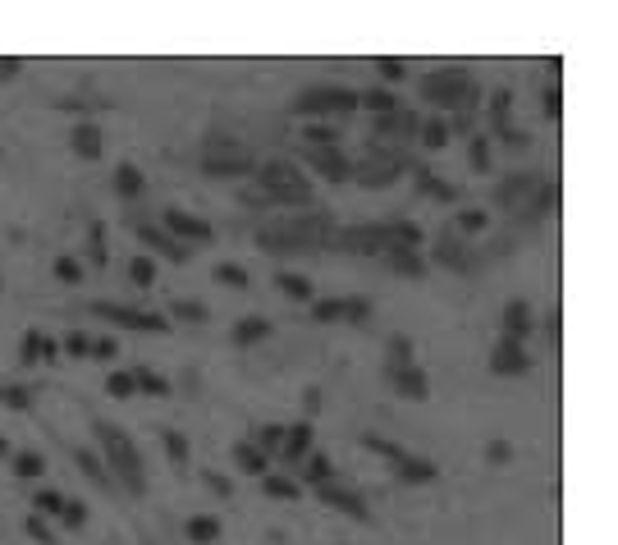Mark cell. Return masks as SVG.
<instances>
[{
    "instance_id": "1",
    "label": "cell",
    "mask_w": 618,
    "mask_h": 545,
    "mask_svg": "<svg viewBox=\"0 0 618 545\" xmlns=\"http://www.w3.org/2000/svg\"><path fill=\"white\" fill-rule=\"evenodd\" d=\"M257 243L275 257H298V252H321L335 243V220L316 211H289L280 220H266L257 229Z\"/></svg>"
},
{
    "instance_id": "2",
    "label": "cell",
    "mask_w": 618,
    "mask_h": 545,
    "mask_svg": "<svg viewBox=\"0 0 618 545\" xmlns=\"http://www.w3.org/2000/svg\"><path fill=\"white\" fill-rule=\"evenodd\" d=\"M97 445H101V463H106V472L115 481H120L129 495H142L147 491V472H142V454L138 445H133L129 436H124L115 422H97Z\"/></svg>"
},
{
    "instance_id": "3",
    "label": "cell",
    "mask_w": 618,
    "mask_h": 545,
    "mask_svg": "<svg viewBox=\"0 0 618 545\" xmlns=\"http://www.w3.org/2000/svg\"><path fill=\"white\" fill-rule=\"evenodd\" d=\"M257 193L266 197L271 207L298 211V207H312L316 188L293 161H266V165H257Z\"/></svg>"
},
{
    "instance_id": "4",
    "label": "cell",
    "mask_w": 618,
    "mask_h": 545,
    "mask_svg": "<svg viewBox=\"0 0 618 545\" xmlns=\"http://www.w3.org/2000/svg\"><path fill=\"white\" fill-rule=\"evenodd\" d=\"M257 152H252L243 138H229V133H211L202 142V170L211 179H248L257 175Z\"/></svg>"
},
{
    "instance_id": "5",
    "label": "cell",
    "mask_w": 618,
    "mask_h": 545,
    "mask_svg": "<svg viewBox=\"0 0 618 545\" xmlns=\"http://www.w3.org/2000/svg\"><path fill=\"white\" fill-rule=\"evenodd\" d=\"M477 97L481 92L463 65H445V69H435V74L422 78V101H431V106H440V110L477 106Z\"/></svg>"
},
{
    "instance_id": "6",
    "label": "cell",
    "mask_w": 618,
    "mask_h": 545,
    "mask_svg": "<svg viewBox=\"0 0 618 545\" xmlns=\"http://www.w3.org/2000/svg\"><path fill=\"white\" fill-rule=\"evenodd\" d=\"M358 110V92L353 88H339V83H316V88H303L298 101H293V115H353Z\"/></svg>"
},
{
    "instance_id": "7",
    "label": "cell",
    "mask_w": 618,
    "mask_h": 545,
    "mask_svg": "<svg viewBox=\"0 0 618 545\" xmlns=\"http://www.w3.org/2000/svg\"><path fill=\"white\" fill-rule=\"evenodd\" d=\"M156 225H161L170 239L184 243V248H202V243L216 239V225H211V220H202V216H193V211H184V207H165Z\"/></svg>"
},
{
    "instance_id": "8",
    "label": "cell",
    "mask_w": 618,
    "mask_h": 545,
    "mask_svg": "<svg viewBox=\"0 0 618 545\" xmlns=\"http://www.w3.org/2000/svg\"><path fill=\"white\" fill-rule=\"evenodd\" d=\"M335 248L385 257V252L399 248V243H394V225H358V229H335Z\"/></svg>"
},
{
    "instance_id": "9",
    "label": "cell",
    "mask_w": 618,
    "mask_h": 545,
    "mask_svg": "<svg viewBox=\"0 0 618 545\" xmlns=\"http://www.w3.org/2000/svg\"><path fill=\"white\" fill-rule=\"evenodd\" d=\"M399 170H403V152H367L353 165V179L367 188H385L399 179Z\"/></svg>"
},
{
    "instance_id": "10",
    "label": "cell",
    "mask_w": 618,
    "mask_h": 545,
    "mask_svg": "<svg viewBox=\"0 0 618 545\" xmlns=\"http://www.w3.org/2000/svg\"><path fill=\"white\" fill-rule=\"evenodd\" d=\"M92 312H97L101 321L124 326V330H152V335H165V330H170V321H161L156 312H138V307H124V303H92Z\"/></svg>"
},
{
    "instance_id": "11",
    "label": "cell",
    "mask_w": 618,
    "mask_h": 545,
    "mask_svg": "<svg viewBox=\"0 0 618 545\" xmlns=\"http://www.w3.org/2000/svg\"><path fill=\"white\" fill-rule=\"evenodd\" d=\"M133 225H138V239L147 243L156 257H165V262H179V266L193 262V248H184L179 239H170L161 225H152V220H133ZM152 252H147V257H152Z\"/></svg>"
},
{
    "instance_id": "12",
    "label": "cell",
    "mask_w": 618,
    "mask_h": 545,
    "mask_svg": "<svg viewBox=\"0 0 618 545\" xmlns=\"http://www.w3.org/2000/svg\"><path fill=\"white\" fill-rule=\"evenodd\" d=\"M312 440H316V426L312 422H293V426H284V440H280V463L284 468H298L307 454H312Z\"/></svg>"
},
{
    "instance_id": "13",
    "label": "cell",
    "mask_w": 618,
    "mask_h": 545,
    "mask_svg": "<svg viewBox=\"0 0 618 545\" xmlns=\"http://www.w3.org/2000/svg\"><path fill=\"white\" fill-rule=\"evenodd\" d=\"M307 161H312V170H316V175H326L330 184L353 179V161H348L339 147H307Z\"/></svg>"
},
{
    "instance_id": "14",
    "label": "cell",
    "mask_w": 618,
    "mask_h": 545,
    "mask_svg": "<svg viewBox=\"0 0 618 545\" xmlns=\"http://www.w3.org/2000/svg\"><path fill=\"white\" fill-rule=\"evenodd\" d=\"M490 371H495V376H527V371H532V358H527V349H522V344L499 339L495 353H490Z\"/></svg>"
},
{
    "instance_id": "15",
    "label": "cell",
    "mask_w": 618,
    "mask_h": 545,
    "mask_svg": "<svg viewBox=\"0 0 618 545\" xmlns=\"http://www.w3.org/2000/svg\"><path fill=\"white\" fill-rule=\"evenodd\" d=\"M417 124H422V115H417V110H390V115H380V120H376V138L412 142V138H417Z\"/></svg>"
},
{
    "instance_id": "16",
    "label": "cell",
    "mask_w": 618,
    "mask_h": 545,
    "mask_svg": "<svg viewBox=\"0 0 618 545\" xmlns=\"http://www.w3.org/2000/svg\"><path fill=\"white\" fill-rule=\"evenodd\" d=\"M394 472H399V481H408V486H431L435 477H440V468L435 463H426V458H412L408 449H394Z\"/></svg>"
},
{
    "instance_id": "17",
    "label": "cell",
    "mask_w": 618,
    "mask_h": 545,
    "mask_svg": "<svg viewBox=\"0 0 618 545\" xmlns=\"http://www.w3.org/2000/svg\"><path fill=\"white\" fill-rule=\"evenodd\" d=\"M69 152H74L78 161H101V156H106V138H101L97 124H78V129L69 133Z\"/></svg>"
},
{
    "instance_id": "18",
    "label": "cell",
    "mask_w": 618,
    "mask_h": 545,
    "mask_svg": "<svg viewBox=\"0 0 618 545\" xmlns=\"http://www.w3.org/2000/svg\"><path fill=\"white\" fill-rule=\"evenodd\" d=\"M435 262L449 266V271H467V266H472V252H467V243L458 239L454 229H445V234L435 239Z\"/></svg>"
},
{
    "instance_id": "19",
    "label": "cell",
    "mask_w": 618,
    "mask_h": 545,
    "mask_svg": "<svg viewBox=\"0 0 618 545\" xmlns=\"http://www.w3.org/2000/svg\"><path fill=\"white\" fill-rule=\"evenodd\" d=\"M316 500H321V504H335V509L348 513V518H367V504H362V495H353L348 486H335V481L316 486Z\"/></svg>"
},
{
    "instance_id": "20",
    "label": "cell",
    "mask_w": 618,
    "mask_h": 545,
    "mask_svg": "<svg viewBox=\"0 0 618 545\" xmlns=\"http://www.w3.org/2000/svg\"><path fill=\"white\" fill-rule=\"evenodd\" d=\"M390 385L403 394V399H426L431 394V381H426V371L412 362V367H390Z\"/></svg>"
},
{
    "instance_id": "21",
    "label": "cell",
    "mask_w": 618,
    "mask_h": 545,
    "mask_svg": "<svg viewBox=\"0 0 618 545\" xmlns=\"http://www.w3.org/2000/svg\"><path fill=\"white\" fill-rule=\"evenodd\" d=\"M110 184H115V193H120L124 202H142V193H147V179H142V170H138L133 161H120V165H115Z\"/></svg>"
},
{
    "instance_id": "22",
    "label": "cell",
    "mask_w": 618,
    "mask_h": 545,
    "mask_svg": "<svg viewBox=\"0 0 618 545\" xmlns=\"http://www.w3.org/2000/svg\"><path fill=\"white\" fill-rule=\"evenodd\" d=\"M527 335H532V307L522 303V298H513V303L504 307V339L522 344Z\"/></svg>"
},
{
    "instance_id": "23",
    "label": "cell",
    "mask_w": 618,
    "mask_h": 545,
    "mask_svg": "<svg viewBox=\"0 0 618 545\" xmlns=\"http://www.w3.org/2000/svg\"><path fill=\"white\" fill-rule=\"evenodd\" d=\"M220 532H225V527H220L216 513H193V518L184 523V541H193V545H211V541H220Z\"/></svg>"
},
{
    "instance_id": "24",
    "label": "cell",
    "mask_w": 618,
    "mask_h": 545,
    "mask_svg": "<svg viewBox=\"0 0 618 545\" xmlns=\"http://www.w3.org/2000/svg\"><path fill=\"white\" fill-rule=\"evenodd\" d=\"M385 266H390L394 275H403V280H422L426 275L422 252H408V248H390L385 252Z\"/></svg>"
},
{
    "instance_id": "25",
    "label": "cell",
    "mask_w": 618,
    "mask_h": 545,
    "mask_svg": "<svg viewBox=\"0 0 618 545\" xmlns=\"http://www.w3.org/2000/svg\"><path fill=\"white\" fill-rule=\"evenodd\" d=\"M271 321L266 317H243L239 326H234V344H239V349H252V344H261V339H271Z\"/></svg>"
},
{
    "instance_id": "26",
    "label": "cell",
    "mask_w": 618,
    "mask_h": 545,
    "mask_svg": "<svg viewBox=\"0 0 618 545\" xmlns=\"http://www.w3.org/2000/svg\"><path fill=\"white\" fill-rule=\"evenodd\" d=\"M358 106L371 110V115H390V110H399V97H394L390 88H371V92H358Z\"/></svg>"
},
{
    "instance_id": "27",
    "label": "cell",
    "mask_w": 618,
    "mask_h": 545,
    "mask_svg": "<svg viewBox=\"0 0 618 545\" xmlns=\"http://www.w3.org/2000/svg\"><path fill=\"white\" fill-rule=\"evenodd\" d=\"M280 440H284V426L261 422L257 431H252V440H248V445L257 449V454H266V458H271V454H280Z\"/></svg>"
},
{
    "instance_id": "28",
    "label": "cell",
    "mask_w": 618,
    "mask_h": 545,
    "mask_svg": "<svg viewBox=\"0 0 618 545\" xmlns=\"http://www.w3.org/2000/svg\"><path fill=\"white\" fill-rule=\"evenodd\" d=\"M74 458H78V468H83V477H87V481H97V486H106V491L115 486V477H110L106 463H101V458L92 454V449H74Z\"/></svg>"
},
{
    "instance_id": "29",
    "label": "cell",
    "mask_w": 618,
    "mask_h": 545,
    "mask_svg": "<svg viewBox=\"0 0 618 545\" xmlns=\"http://www.w3.org/2000/svg\"><path fill=\"white\" fill-rule=\"evenodd\" d=\"M303 477L312 481V486H326V481H335V463H330V454H307L303 458Z\"/></svg>"
},
{
    "instance_id": "30",
    "label": "cell",
    "mask_w": 618,
    "mask_h": 545,
    "mask_svg": "<svg viewBox=\"0 0 618 545\" xmlns=\"http://www.w3.org/2000/svg\"><path fill=\"white\" fill-rule=\"evenodd\" d=\"M275 284H280V294H284V298H293V303H312V280H307V275L284 271Z\"/></svg>"
},
{
    "instance_id": "31",
    "label": "cell",
    "mask_w": 618,
    "mask_h": 545,
    "mask_svg": "<svg viewBox=\"0 0 618 545\" xmlns=\"http://www.w3.org/2000/svg\"><path fill=\"white\" fill-rule=\"evenodd\" d=\"M303 142L307 147H339V129L326 120H312V124H303Z\"/></svg>"
},
{
    "instance_id": "32",
    "label": "cell",
    "mask_w": 618,
    "mask_h": 545,
    "mask_svg": "<svg viewBox=\"0 0 618 545\" xmlns=\"http://www.w3.org/2000/svg\"><path fill=\"white\" fill-rule=\"evenodd\" d=\"M234 463H239V472H248V477H266V454H257L248 440L234 445Z\"/></svg>"
},
{
    "instance_id": "33",
    "label": "cell",
    "mask_w": 618,
    "mask_h": 545,
    "mask_svg": "<svg viewBox=\"0 0 618 545\" xmlns=\"http://www.w3.org/2000/svg\"><path fill=\"white\" fill-rule=\"evenodd\" d=\"M65 509H69L65 495H55V491H37L33 495V513H37V518H65Z\"/></svg>"
},
{
    "instance_id": "34",
    "label": "cell",
    "mask_w": 618,
    "mask_h": 545,
    "mask_svg": "<svg viewBox=\"0 0 618 545\" xmlns=\"http://www.w3.org/2000/svg\"><path fill=\"white\" fill-rule=\"evenodd\" d=\"M174 321H193V326H202V321H211V312H206V303H197V298H174Z\"/></svg>"
},
{
    "instance_id": "35",
    "label": "cell",
    "mask_w": 618,
    "mask_h": 545,
    "mask_svg": "<svg viewBox=\"0 0 618 545\" xmlns=\"http://www.w3.org/2000/svg\"><path fill=\"white\" fill-rule=\"evenodd\" d=\"M133 390H147V394H156V399H165V394H170V381L156 376L152 367H138L133 371Z\"/></svg>"
},
{
    "instance_id": "36",
    "label": "cell",
    "mask_w": 618,
    "mask_h": 545,
    "mask_svg": "<svg viewBox=\"0 0 618 545\" xmlns=\"http://www.w3.org/2000/svg\"><path fill=\"white\" fill-rule=\"evenodd\" d=\"M527 188H536V179L532 175H518V179H509V184H499L495 202H499V207H518V197L527 193Z\"/></svg>"
},
{
    "instance_id": "37",
    "label": "cell",
    "mask_w": 618,
    "mask_h": 545,
    "mask_svg": "<svg viewBox=\"0 0 618 545\" xmlns=\"http://www.w3.org/2000/svg\"><path fill=\"white\" fill-rule=\"evenodd\" d=\"M87 257H92L97 266H106V257H110V248H106V225H101V220H92V225H87Z\"/></svg>"
},
{
    "instance_id": "38",
    "label": "cell",
    "mask_w": 618,
    "mask_h": 545,
    "mask_svg": "<svg viewBox=\"0 0 618 545\" xmlns=\"http://www.w3.org/2000/svg\"><path fill=\"white\" fill-rule=\"evenodd\" d=\"M417 142H426V147H435V152H440V147L449 142V124L445 120H422V124H417Z\"/></svg>"
},
{
    "instance_id": "39",
    "label": "cell",
    "mask_w": 618,
    "mask_h": 545,
    "mask_svg": "<svg viewBox=\"0 0 618 545\" xmlns=\"http://www.w3.org/2000/svg\"><path fill=\"white\" fill-rule=\"evenodd\" d=\"M129 280H133V284H142V289H152V284H156V257L138 252V257L129 262Z\"/></svg>"
},
{
    "instance_id": "40",
    "label": "cell",
    "mask_w": 618,
    "mask_h": 545,
    "mask_svg": "<svg viewBox=\"0 0 618 545\" xmlns=\"http://www.w3.org/2000/svg\"><path fill=\"white\" fill-rule=\"evenodd\" d=\"M211 275H216V284H229V289H248V284H252V275L243 271L239 262H220Z\"/></svg>"
},
{
    "instance_id": "41",
    "label": "cell",
    "mask_w": 618,
    "mask_h": 545,
    "mask_svg": "<svg viewBox=\"0 0 618 545\" xmlns=\"http://www.w3.org/2000/svg\"><path fill=\"white\" fill-rule=\"evenodd\" d=\"M42 472H46V458L42 454H33V449H28V454H14V477L33 481V477H42Z\"/></svg>"
},
{
    "instance_id": "42",
    "label": "cell",
    "mask_w": 618,
    "mask_h": 545,
    "mask_svg": "<svg viewBox=\"0 0 618 545\" xmlns=\"http://www.w3.org/2000/svg\"><path fill=\"white\" fill-rule=\"evenodd\" d=\"M46 358V339L37 335V330H28V335H23V344H19V362L23 367H33V362H42Z\"/></svg>"
},
{
    "instance_id": "43",
    "label": "cell",
    "mask_w": 618,
    "mask_h": 545,
    "mask_svg": "<svg viewBox=\"0 0 618 545\" xmlns=\"http://www.w3.org/2000/svg\"><path fill=\"white\" fill-rule=\"evenodd\" d=\"M312 317L316 321H344V298H312Z\"/></svg>"
},
{
    "instance_id": "44",
    "label": "cell",
    "mask_w": 618,
    "mask_h": 545,
    "mask_svg": "<svg viewBox=\"0 0 618 545\" xmlns=\"http://www.w3.org/2000/svg\"><path fill=\"white\" fill-rule=\"evenodd\" d=\"M417 188H422L426 197H440V202H454V197H458V188H449V184H440V179H431L426 170H417Z\"/></svg>"
},
{
    "instance_id": "45",
    "label": "cell",
    "mask_w": 618,
    "mask_h": 545,
    "mask_svg": "<svg viewBox=\"0 0 618 545\" xmlns=\"http://www.w3.org/2000/svg\"><path fill=\"white\" fill-rule=\"evenodd\" d=\"M106 394H110V399H133V371H110V376H106Z\"/></svg>"
},
{
    "instance_id": "46",
    "label": "cell",
    "mask_w": 618,
    "mask_h": 545,
    "mask_svg": "<svg viewBox=\"0 0 618 545\" xmlns=\"http://www.w3.org/2000/svg\"><path fill=\"white\" fill-rule=\"evenodd\" d=\"M51 271H55V280H60V284H78V280H83V262H78V257H55Z\"/></svg>"
},
{
    "instance_id": "47",
    "label": "cell",
    "mask_w": 618,
    "mask_h": 545,
    "mask_svg": "<svg viewBox=\"0 0 618 545\" xmlns=\"http://www.w3.org/2000/svg\"><path fill=\"white\" fill-rule=\"evenodd\" d=\"M266 495H271V500H298V481H289V477H266Z\"/></svg>"
},
{
    "instance_id": "48",
    "label": "cell",
    "mask_w": 618,
    "mask_h": 545,
    "mask_svg": "<svg viewBox=\"0 0 618 545\" xmlns=\"http://www.w3.org/2000/svg\"><path fill=\"white\" fill-rule=\"evenodd\" d=\"M490 225L486 211H458V234H481Z\"/></svg>"
},
{
    "instance_id": "49",
    "label": "cell",
    "mask_w": 618,
    "mask_h": 545,
    "mask_svg": "<svg viewBox=\"0 0 618 545\" xmlns=\"http://www.w3.org/2000/svg\"><path fill=\"white\" fill-rule=\"evenodd\" d=\"M390 367H412V339L403 335L390 339Z\"/></svg>"
},
{
    "instance_id": "50",
    "label": "cell",
    "mask_w": 618,
    "mask_h": 545,
    "mask_svg": "<svg viewBox=\"0 0 618 545\" xmlns=\"http://www.w3.org/2000/svg\"><path fill=\"white\" fill-rule=\"evenodd\" d=\"M367 317H371V303H367V298H344V321L362 326Z\"/></svg>"
},
{
    "instance_id": "51",
    "label": "cell",
    "mask_w": 618,
    "mask_h": 545,
    "mask_svg": "<svg viewBox=\"0 0 618 545\" xmlns=\"http://www.w3.org/2000/svg\"><path fill=\"white\" fill-rule=\"evenodd\" d=\"M165 454H170L174 463H184V458H188V440L179 436V431H165Z\"/></svg>"
},
{
    "instance_id": "52",
    "label": "cell",
    "mask_w": 618,
    "mask_h": 545,
    "mask_svg": "<svg viewBox=\"0 0 618 545\" xmlns=\"http://www.w3.org/2000/svg\"><path fill=\"white\" fill-rule=\"evenodd\" d=\"M92 358H101V362L120 358V339H92Z\"/></svg>"
},
{
    "instance_id": "53",
    "label": "cell",
    "mask_w": 618,
    "mask_h": 545,
    "mask_svg": "<svg viewBox=\"0 0 618 545\" xmlns=\"http://www.w3.org/2000/svg\"><path fill=\"white\" fill-rule=\"evenodd\" d=\"M376 74L385 78V83H399L408 69H403V60H376Z\"/></svg>"
},
{
    "instance_id": "54",
    "label": "cell",
    "mask_w": 618,
    "mask_h": 545,
    "mask_svg": "<svg viewBox=\"0 0 618 545\" xmlns=\"http://www.w3.org/2000/svg\"><path fill=\"white\" fill-rule=\"evenodd\" d=\"M486 458L499 468V463H509V458H513V445H509V440H490V445H486Z\"/></svg>"
},
{
    "instance_id": "55",
    "label": "cell",
    "mask_w": 618,
    "mask_h": 545,
    "mask_svg": "<svg viewBox=\"0 0 618 545\" xmlns=\"http://www.w3.org/2000/svg\"><path fill=\"white\" fill-rule=\"evenodd\" d=\"M65 353H69V358H87V353H92V339L78 335V330H74V335L65 339Z\"/></svg>"
},
{
    "instance_id": "56",
    "label": "cell",
    "mask_w": 618,
    "mask_h": 545,
    "mask_svg": "<svg viewBox=\"0 0 618 545\" xmlns=\"http://www.w3.org/2000/svg\"><path fill=\"white\" fill-rule=\"evenodd\" d=\"M0 404H10V408H28V404H33V394L23 390V385H14V390H0Z\"/></svg>"
},
{
    "instance_id": "57",
    "label": "cell",
    "mask_w": 618,
    "mask_h": 545,
    "mask_svg": "<svg viewBox=\"0 0 618 545\" xmlns=\"http://www.w3.org/2000/svg\"><path fill=\"white\" fill-rule=\"evenodd\" d=\"M60 523H65V527H74V532H78V527L87 523V504L69 500V509H65V518H60Z\"/></svg>"
},
{
    "instance_id": "58",
    "label": "cell",
    "mask_w": 618,
    "mask_h": 545,
    "mask_svg": "<svg viewBox=\"0 0 618 545\" xmlns=\"http://www.w3.org/2000/svg\"><path fill=\"white\" fill-rule=\"evenodd\" d=\"M472 165H477V170H490V147H486V138H472Z\"/></svg>"
},
{
    "instance_id": "59",
    "label": "cell",
    "mask_w": 618,
    "mask_h": 545,
    "mask_svg": "<svg viewBox=\"0 0 618 545\" xmlns=\"http://www.w3.org/2000/svg\"><path fill=\"white\" fill-rule=\"evenodd\" d=\"M28 536H33V541H42V545H51V527H46L42 518H37V513L28 518Z\"/></svg>"
},
{
    "instance_id": "60",
    "label": "cell",
    "mask_w": 618,
    "mask_h": 545,
    "mask_svg": "<svg viewBox=\"0 0 618 545\" xmlns=\"http://www.w3.org/2000/svg\"><path fill=\"white\" fill-rule=\"evenodd\" d=\"M545 115H550V120H559V88H550V97H545Z\"/></svg>"
},
{
    "instance_id": "61",
    "label": "cell",
    "mask_w": 618,
    "mask_h": 545,
    "mask_svg": "<svg viewBox=\"0 0 618 545\" xmlns=\"http://www.w3.org/2000/svg\"><path fill=\"white\" fill-rule=\"evenodd\" d=\"M19 74V60H10V55H5V60H0V78H14Z\"/></svg>"
},
{
    "instance_id": "62",
    "label": "cell",
    "mask_w": 618,
    "mask_h": 545,
    "mask_svg": "<svg viewBox=\"0 0 618 545\" xmlns=\"http://www.w3.org/2000/svg\"><path fill=\"white\" fill-rule=\"evenodd\" d=\"M206 481H211L220 495H229V477H216V472H206Z\"/></svg>"
},
{
    "instance_id": "63",
    "label": "cell",
    "mask_w": 618,
    "mask_h": 545,
    "mask_svg": "<svg viewBox=\"0 0 618 545\" xmlns=\"http://www.w3.org/2000/svg\"><path fill=\"white\" fill-rule=\"evenodd\" d=\"M0 454H10V445H5V436H0Z\"/></svg>"
}]
</instances>
